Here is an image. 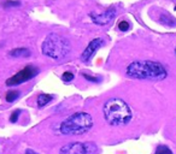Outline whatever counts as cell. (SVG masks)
<instances>
[{
	"instance_id": "cell-1",
	"label": "cell",
	"mask_w": 176,
	"mask_h": 154,
	"mask_svg": "<svg viewBox=\"0 0 176 154\" xmlns=\"http://www.w3.org/2000/svg\"><path fill=\"white\" fill-rule=\"evenodd\" d=\"M125 75L134 80H148L162 81L168 76V72L163 64L153 60H134L127 69Z\"/></svg>"
},
{
	"instance_id": "cell-2",
	"label": "cell",
	"mask_w": 176,
	"mask_h": 154,
	"mask_svg": "<svg viewBox=\"0 0 176 154\" xmlns=\"http://www.w3.org/2000/svg\"><path fill=\"white\" fill-rule=\"evenodd\" d=\"M103 116L105 122L111 127L127 125L133 118L129 105L119 98H110L105 101L103 106Z\"/></svg>"
},
{
	"instance_id": "cell-3",
	"label": "cell",
	"mask_w": 176,
	"mask_h": 154,
	"mask_svg": "<svg viewBox=\"0 0 176 154\" xmlns=\"http://www.w3.org/2000/svg\"><path fill=\"white\" fill-rule=\"evenodd\" d=\"M93 118L87 112H76L65 118L58 127V131L65 136H77L88 133L93 127Z\"/></svg>"
},
{
	"instance_id": "cell-4",
	"label": "cell",
	"mask_w": 176,
	"mask_h": 154,
	"mask_svg": "<svg viewBox=\"0 0 176 154\" xmlns=\"http://www.w3.org/2000/svg\"><path fill=\"white\" fill-rule=\"evenodd\" d=\"M70 49H71V46H70L69 40L56 33H50L41 43L42 54L53 60L64 59L69 54Z\"/></svg>"
},
{
	"instance_id": "cell-5",
	"label": "cell",
	"mask_w": 176,
	"mask_h": 154,
	"mask_svg": "<svg viewBox=\"0 0 176 154\" xmlns=\"http://www.w3.org/2000/svg\"><path fill=\"white\" fill-rule=\"evenodd\" d=\"M37 74H39V69L36 66H34V65H27L21 71H18L17 74H15L12 77L7 78L5 83H6L7 87L18 86V84H22L24 82H28V81L33 80Z\"/></svg>"
},
{
	"instance_id": "cell-6",
	"label": "cell",
	"mask_w": 176,
	"mask_h": 154,
	"mask_svg": "<svg viewBox=\"0 0 176 154\" xmlns=\"http://www.w3.org/2000/svg\"><path fill=\"white\" fill-rule=\"evenodd\" d=\"M116 13H117L116 8L111 7V8L106 10V11L103 12V13L90 12V13H89V17H90V19L93 20V23H95V24H98V25H106V24H109V23L116 17Z\"/></svg>"
},
{
	"instance_id": "cell-7",
	"label": "cell",
	"mask_w": 176,
	"mask_h": 154,
	"mask_svg": "<svg viewBox=\"0 0 176 154\" xmlns=\"http://www.w3.org/2000/svg\"><path fill=\"white\" fill-rule=\"evenodd\" d=\"M89 145L82 142H70L64 145L60 149L59 154H89Z\"/></svg>"
},
{
	"instance_id": "cell-8",
	"label": "cell",
	"mask_w": 176,
	"mask_h": 154,
	"mask_svg": "<svg viewBox=\"0 0 176 154\" xmlns=\"http://www.w3.org/2000/svg\"><path fill=\"white\" fill-rule=\"evenodd\" d=\"M103 45H105V41L101 39V37H95V39H93L89 43H88V46L83 49V52L81 53V60L82 61H88L90 58H92V55L103 46Z\"/></svg>"
},
{
	"instance_id": "cell-9",
	"label": "cell",
	"mask_w": 176,
	"mask_h": 154,
	"mask_svg": "<svg viewBox=\"0 0 176 154\" xmlns=\"http://www.w3.org/2000/svg\"><path fill=\"white\" fill-rule=\"evenodd\" d=\"M8 55L11 58H29L31 55V52L27 47H19V48H13L8 52Z\"/></svg>"
},
{
	"instance_id": "cell-10",
	"label": "cell",
	"mask_w": 176,
	"mask_h": 154,
	"mask_svg": "<svg viewBox=\"0 0 176 154\" xmlns=\"http://www.w3.org/2000/svg\"><path fill=\"white\" fill-rule=\"evenodd\" d=\"M52 100H53V96H52V95H50V94H40V95L37 96L36 102H37V106H39V107H44V106H46L47 104H50Z\"/></svg>"
},
{
	"instance_id": "cell-11",
	"label": "cell",
	"mask_w": 176,
	"mask_h": 154,
	"mask_svg": "<svg viewBox=\"0 0 176 154\" xmlns=\"http://www.w3.org/2000/svg\"><path fill=\"white\" fill-rule=\"evenodd\" d=\"M19 95H21V92L19 90H17V89H10L6 93L5 99H6L7 102H13V101H16L19 98Z\"/></svg>"
},
{
	"instance_id": "cell-12",
	"label": "cell",
	"mask_w": 176,
	"mask_h": 154,
	"mask_svg": "<svg viewBox=\"0 0 176 154\" xmlns=\"http://www.w3.org/2000/svg\"><path fill=\"white\" fill-rule=\"evenodd\" d=\"M82 76L85 77V80H87L89 82H92V83H100L101 81H103V78L101 77H99V76H90V75H88V74H82Z\"/></svg>"
},
{
	"instance_id": "cell-13",
	"label": "cell",
	"mask_w": 176,
	"mask_h": 154,
	"mask_svg": "<svg viewBox=\"0 0 176 154\" xmlns=\"http://www.w3.org/2000/svg\"><path fill=\"white\" fill-rule=\"evenodd\" d=\"M155 154H173V152H171V149L169 147H167L164 145H161V146L157 147Z\"/></svg>"
},
{
	"instance_id": "cell-14",
	"label": "cell",
	"mask_w": 176,
	"mask_h": 154,
	"mask_svg": "<svg viewBox=\"0 0 176 154\" xmlns=\"http://www.w3.org/2000/svg\"><path fill=\"white\" fill-rule=\"evenodd\" d=\"M4 7H18L21 6V1L19 0H7L2 4Z\"/></svg>"
},
{
	"instance_id": "cell-15",
	"label": "cell",
	"mask_w": 176,
	"mask_h": 154,
	"mask_svg": "<svg viewBox=\"0 0 176 154\" xmlns=\"http://www.w3.org/2000/svg\"><path fill=\"white\" fill-rule=\"evenodd\" d=\"M74 77H75V75H74L71 71H65V72H63V75H62V80H63L64 82H71V81L74 80Z\"/></svg>"
},
{
	"instance_id": "cell-16",
	"label": "cell",
	"mask_w": 176,
	"mask_h": 154,
	"mask_svg": "<svg viewBox=\"0 0 176 154\" xmlns=\"http://www.w3.org/2000/svg\"><path fill=\"white\" fill-rule=\"evenodd\" d=\"M118 29L121 30V31H127V30H129L130 29V24H129V22H127V20H121L119 23H118Z\"/></svg>"
},
{
	"instance_id": "cell-17",
	"label": "cell",
	"mask_w": 176,
	"mask_h": 154,
	"mask_svg": "<svg viewBox=\"0 0 176 154\" xmlns=\"http://www.w3.org/2000/svg\"><path fill=\"white\" fill-rule=\"evenodd\" d=\"M21 113H22V111H21V110H15V111L12 112L11 117H10V122H11V123H16V122L18 121L19 115H21Z\"/></svg>"
},
{
	"instance_id": "cell-18",
	"label": "cell",
	"mask_w": 176,
	"mask_h": 154,
	"mask_svg": "<svg viewBox=\"0 0 176 154\" xmlns=\"http://www.w3.org/2000/svg\"><path fill=\"white\" fill-rule=\"evenodd\" d=\"M24 154H37V153H36V152H34L33 149H27Z\"/></svg>"
},
{
	"instance_id": "cell-19",
	"label": "cell",
	"mask_w": 176,
	"mask_h": 154,
	"mask_svg": "<svg viewBox=\"0 0 176 154\" xmlns=\"http://www.w3.org/2000/svg\"><path fill=\"white\" fill-rule=\"evenodd\" d=\"M175 53H176V49H175Z\"/></svg>"
}]
</instances>
